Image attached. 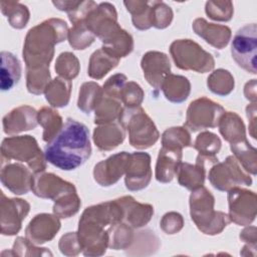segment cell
Wrapping results in <instances>:
<instances>
[{"label":"cell","mask_w":257,"mask_h":257,"mask_svg":"<svg viewBox=\"0 0 257 257\" xmlns=\"http://www.w3.org/2000/svg\"><path fill=\"white\" fill-rule=\"evenodd\" d=\"M90 154L91 146L87 126L70 117L44 149L45 161L63 171L80 167Z\"/></svg>","instance_id":"6da1fadb"},{"label":"cell","mask_w":257,"mask_h":257,"mask_svg":"<svg viewBox=\"0 0 257 257\" xmlns=\"http://www.w3.org/2000/svg\"><path fill=\"white\" fill-rule=\"evenodd\" d=\"M67 25L60 19H49L31 28L25 38L23 58L26 69L49 67L54 44L65 39Z\"/></svg>","instance_id":"7a4b0ae2"},{"label":"cell","mask_w":257,"mask_h":257,"mask_svg":"<svg viewBox=\"0 0 257 257\" xmlns=\"http://www.w3.org/2000/svg\"><path fill=\"white\" fill-rule=\"evenodd\" d=\"M214 197L206 188H199L190 197L191 217L197 227L205 234H218L230 222L222 212H214Z\"/></svg>","instance_id":"3957f363"},{"label":"cell","mask_w":257,"mask_h":257,"mask_svg":"<svg viewBox=\"0 0 257 257\" xmlns=\"http://www.w3.org/2000/svg\"><path fill=\"white\" fill-rule=\"evenodd\" d=\"M1 158L2 164L11 160L25 162L35 173L44 171L46 168L45 158L42 156L35 139L31 136L4 139L1 146Z\"/></svg>","instance_id":"277c9868"},{"label":"cell","mask_w":257,"mask_h":257,"mask_svg":"<svg viewBox=\"0 0 257 257\" xmlns=\"http://www.w3.org/2000/svg\"><path fill=\"white\" fill-rule=\"evenodd\" d=\"M120 124L130 133V143L138 149H146L153 146L159 139V133L152 119L144 109L128 107L119 116Z\"/></svg>","instance_id":"5b68a950"},{"label":"cell","mask_w":257,"mask_h":257,"mask_svg":"<svg viewBox=\"0 0 257 257\" xmlns=\"http://www.w3.org/2000/svg\"><path fill=\"white\" fill-rule=\"evenodd\" d=\"M170 50L176 65L182 69H192L204 73L214 67L212 55L190 39L174 41Z\"/></svg>","instance_id":"8992f818"},{"label":"cell","mask_w":257,"mask_h":257,"mask_svg":"<svg viewBox=\"0 0 257 257\" xmlns=\"http://www.w3.org/2000/svg\"><path fill=\"white\" fill-rule=\"evenodd\" d=\"M256 24H247L240 28L233 37L231 44L232 57L246 71L256 73Z\"/></svg>","instance_id":"52a82bcc"},{"label":"cell","mask_w":257,"mask_h":257,"mask_svg":"<svg viewBox=\"0 0 257 257\" xmlns=\"http://www.w3.org/2000/svg\"><path fill=\"white\" fill-rule=\"evenodd\" d=\"M224 113V108L218 103L206 97H202L191 102L188 108L186 125L193 132L207 127H215L219 124Z\"/></svg>","instance_id":"ba28073f"},{"label":"cell","mask_w":257,"mask_h":257,"mask_svg":"<svg viewBox=\"0 0 257 257\" xmlns=\"http://www.w3.org/2000/svg\"><path fill=\"white\" fill-rule=\"evenodd\" d=\"M29 204L22 199L7 198L1 192V234L14 235L19 232L22 220L29 212Z\"/></svg>","instance_id":"9c48e42d"},{"label":"cell","mask_w":257,"mask_h":257,"mask_svg":"<svg viewBox=\"0 0 257 257\" xmlns=\"http://www.w3.org/2000/svg\"><path fill=\"white\" fill-rule=\"evenodd\" d=\"M209 180L212 185L220 191H227L232 186L234 187L241 183L246 185L251 184V179L247 176H243L233 157H228L224 163L214 166L210 171Z\"/></svg>","instance_id":"30bf717a"},{"label":"cell","mask_w":257,"mask_h":257,"mask_svg":"<svg viewBox=\"0 0 257 257\" xmlns=\"http://www.w3.org/2000/svg\"><path fill=\"white\" fill-rule=\"evenodd\" d=\"M151 157L147 153H134L128 157L125 170V186L131 191L142 190L151 181Z\"/></svg>","instance_id":"8fae6325"},{"label":"cell","mask_w":257,"mask_h":257,"mask_svg":"<svg viewBox=\"0 0 257 257\" xmlns=\"http://www.w3.org/2000/svg\"><path fill=\"white\" fill-rule=\"evenodd\" d=\"M128 157L130 154L121 152L98 163L93 171L95 181L101 186L113 185L125 172Z\"/></svg>","instance_id":"7c38bea8"},{"label":"cell","mask_w":257,"mask_h":257,"mask_svg":"<svg viewBox=\"0 0 257 257\" xmlns=\"http://www.w3.org/2000/svg\"><path fill=\"white\" fill-rule=\"evenodd\" d=\"M32 173L22 165L7 164L1 169L2 184L16 195L26 194L32 189Z\"/></svg>","instance_id":"4fadbf2b"},{"label":"cell","mask_w":257,"mask_h":257,"mask_svg":"<svg viewBox=\"0 0 257 257\" xmlns=\"http://www.w3.org/2000/svg\"><path fill=\"white\" fill-rule=\"evenodd\" d=\"M31 190H33L36 196L49 199H55V197L60 199L68 194L66 192H75V188L72 184L62 181L53 174H40L35 176Z\"/></svg>","instance_id":"5bb4252c"},{"label":"cell","mask_w":257,"mask_h":257,"mask_svg":"<svg viewBox=\"0 0 257 257\" xmlns=\"http://www.w3.org/2000/svg\"><path fill=\"white\" fill-rule=\"evenodd\" d=\"M144 74L149 83L154 87L160 88L164 78L170 73L171 65L165 53L150 51L142 59Z\"/></svg>","instance_id":"9a60e30c"},{"label":"cell","mask_w":257,"mask_h":257,"mask_svg":"<svg viewBox=\"0 0 257 257\" xmlns=\"http://www.w3.org/2000/svg\"><path fill=\"white\" fill-rule=\"evenodd\" d=\"M59 228L60 222L57 217L50 214H40L29 223L26 228V237L31 242L41 244L51 240Z\"/></svg>","instance_id":"2e32d148"},{"label":"cell","mask_w":257,"mask_h":257,"mask_svg":"<svg viewBox=\"0 0 257 257\" xmlns=\"http://www.w3.org/2000/svg\"><path fill=\"white\" fill-rule=\"evenodd\" d=\"M37 112L30 106H20L3 117V128L6 135L33 130L37 125Z\"/></svg>","instance_id":"e0dca14e"},{"label":"cell","mask_w":257,"mask_h":257,"mask_svg":"<svg viewBox=\"0 0 257 257\" xmlns=\"http://www.w3.org/2000/svg\"><path fill=\"white\" fill-rule=\"evenodd\" d=\"M182 149L163 146L160 150L157 166L156 179L162 183L171 182L177 174L181 164Z\"/></svg>","instance_id":"ac0fdd59"},{"label":"cell","mask_w":257,"mask_h":257,"mask_svg":"<svg viewBox=\"0 0 257 257\" xmlns=\"http://www.w3.org/2000/svg\"><path fill=\"white\" fill-rule=\"evenodd\" d=\"M117 201L122 208V221L126 223L127 226L135 228L142 227L150 221L154 213L152 206L140 204L132 197H123Z\"/></svg>","instance_id":"d6986e66"},{"label":"cell","mask_w":257,"mask_h":257,"mask_svg":"<svg viewBox=\"0 0 257 257\" xmlns=\"http://www.w3.org/2000/svg\"><path fill=\"white\" fill-rule=\"evenodd\" d=\"M193 29L208 43L220 49L228 44L231 36V31L227 26L208 23L202 18L194 21Z\"/></svg>","instance_id":"ffe728a7"},{"label":"cell","mask_w":257,"mask_h":257,"mask_svg":"<svg viewBox=\"0 0 257 257\" xmlns=\"http://www.w3.org/2000/svg\"><path fill=\"white\" fill-rule=\"evenodd\" d=\"M204 159V156L199 155L195 166L188 163L180 164L177 173L181 186L186 187L189 190H196L203 186L205 179Z\"/></svg>","instance_id":"44dd1931"},{"label":"cell","mask_w":257,"mask_h":257,"mask_svg":"<svg viewBox=\"0 0 257 257\" xmlns=\"http://www.w3.org/2000/svg\"><path fill=\"white\" fill-rule=\"evenodd\" d=\"M21 77V64L18 58L8 51L1 52V90L6 91L17 84Z\"/></svg>","instance_id":"7402d4cb"},{"label":"cell","mask_w":257,"mask_h":257,"mask_svg":"<svg viewBox=\"0 0 257 257\" xmlns=\"http://www.w3.org/2000/svg\"><path fill=\"white\" fill-rule=\"evenodd\" d=\"M124 139L123 126L118 123L99 126L94 130L93 140L98 149L109 151L116 148Z\"/></svg>","instance_id":"603a6c76"},{"label":"cell","mask_w":257,"mask_h":257,"mask_svg":"<svg viewBox=\"0 0 257 257\" xmlns=\"http://www.w3.org/2000/svg\"><path fill=\"white\" fill-rule=\"evenodd\" d=\"M167 99L173 102L184 101L190 93L189 80L181 75L169 73L163 80L161 85Z\"/></svg>","instance_id":"cb8c5ba5"},{"label":"cell","mask_w":257,"mask_h":257,"mask_svg":"<svg viewBox=\"0 0 257 257\" xmlns=\"http://www.w3.org/2000/svg\"><path fill=\"white\" fill-rule=\"evenodd\" d=\"M118 57L102 47L90 57L88 74L92 78H101L118 63Z\"/></svg>","instance_id":"d4e9b609"},{"label":"cell","mask_w":257,"mask_h":257,"mask_svg":"<svg viewBox=\"0 0 257 257\" xmlns=\"http://www.w3.org/2000/svg\"><path fill=\"white\" fill-rule=\"evenodd\" d=\"M154 2L147 1H125L124 5L133 14V22L135 27L144 30L153 26V7Z\"/></svg>","instance_id":"484cf974"},{"label":"cell","mask_w":257,"mask_h":257,"mask_svg":"<svg viewBox=\"0 0 257 257\" xmlns=\"http://www.w3.org/2000/svg\"><path fill=\"white\" fill-rule=\"evenodd\" d=\"M71 83L69 80L61 79L59 77L50 81L45 89L47 101L56 107L65 106L69 100Z\"/></svg>","instance_id":"4316f807"},{"label":"cell","mask_w":257,"mask_h":257,"mask_svg":"<svg viewBox=\"0 0 257 257\" xmlns=\"http://www.w3.org/2000/svg\"><path fill=\"white\" fill-rule=\"evenodd\" d=\"M0 6L2 13L7 17L12 27L21 29L26 26L29 19V11L25 5L13 1H2Z\"/></svg>","instance_id":"83f0119b"},{"label":"cell","mask_w":257,"mask_h":257,"mask_svg":"<svg viewBox=\"0 0 257 257\" xmlns=\"http://www.w3.org/2000/svg\"><path fill=\"white\" fill-rule=\"evenodd\" d=\"M38 120L44 127L43 140L47 143L55 137L63 125L61 121L62 119L57 111L48 107H43L38 112Z\"/></svg>","instance_id":"f1b7e54d"},{"label":"cell","mask_w":257,"mask_h":257,"mask_svg":"<svg viewBox=\"0 0 257 257\" xmlns=\"http://www.w3.org/2000/svg\"><path fill=\"white\" fill-rule=\"evenodd\" d=\"M101 96V88L94 82L83 83L79 90V98L77 105L85 113H89L91 109L98 104Z\"/></svg>","instance_id":"f546056e"},{"label":"cell","mask_w":257,"mask_h":257,"mask_svg":"<svg viewBox=\"0 0 257 257\" xmlns=\"http://www.w3.org/2000/svg\"><path fill=\"white\" fill-rule=\"evenodd\" d=\"M208 87L219 95H227L234 87V79L228 70L218 69L208 77Z\"/></svg>","instance_id":"4dcf8cb0"},{"label":"cell","mask_w":257,"mask_h":257,"mask_svg":"<svg viewBox=\"0 0 257 257\" xmlns=\"http://www.w3.org/2000/svg\"><path fill=\"white\" fill-rule=\"evenodd\" d=\"M114 98H105L98 102L95 107V123H106L113 121L116 117L119 118L121 114V108L119 102L115 101Z\"/></svg>","instance_id":"1f68e13d"},{"label":"cell","mask_w":257,"mask_h":257,"mask_svg":"<svg viewBox=\"0 0 257 257\" xmlns=\"http://www.w3.org/2000/svg\"><path fill=\"white\" fill-rule=\"evenodd\" d=\"M26 78L28 91L34 94H40L45 91L47 85L50 82L49 67L27 69Z\"/></svg>","instance_id":"d6a6232c"},{"label":"cell","mask_w":257,"mask_h":257,"mask_svg":"<svg viewBox=\"0 0 257 257\" xmlns=\"http://www.w3.org/2000/svg\"><path fill=\"white\" fill-rule=\"evenodd\" d=\"M70 45L74 49H84L94 39V35L87 29L83 20L73 24V28L68 33Z\"/></svg>","instance_id":"836d02e7"},{"label":"cell","mask_w":257,"mask_h":257,"mask_svg":"<svg viewBox=\"0 0 257 257\" xmlns=\"http://www.w3.org/2000/svg\"><path fill=\"white\" fill-rule=\"evenodd\" d=\"M195 148L200 152V155L208 158H214V155L218 153L221 148V142L216 135L205 132L197 137Z\"/></svg>","instance_id":"e575fe53"},{"label":"cell","mask_w":257,"mask_h":257,"mask_svg":"<svg viewBox=\"0 0 257 257\" xmlns=\"http://www.w3.org/2000/svg\"><path fill=\"white\" fill-rule=\"evenodd\" d=\"M55 70L60 76L69 80L78 74V60L70 52L61 53L55 64Z\"/></svg>","instance_id":"d590c367"},{"label":"cell","mask_w":257,"mask_h":257,"mask_svg":"<svg viewBox=\"0 0 257 257\" xmlns=\"http://www.w3.org/2000/svg\"><path fill=\"white\" fill-rule=\"evenodd\" d=\"M163 146L172 148H183L188 147L191 144L189 133L183 127H171L167 130L162 139Z\"/></svg>","instance_id":"8d00e7d4"},{"label":"cell","mask_w":257,"mask_h":257,"mask_svg":"<svg viewBox=\"0 0 257 257\" xmlns=\"http://www.w3.org/2000/svg\"><path fill=\"white\" fill-rule=\"evenodd\" d=\"M231 2H214L209 1L206 3V13L207 15L214 19L220 21H227L231 19L233 9Z\"/></svg>","instance_id":"74e56055"},{"label":"cell","mask_w":257,"mask_h":257,"mask_svg":"<svg viewBox=\"0 0 257 257\" xmlns=\"http://www.w3.org/2000/svg\"><path fill=\"white\" fill-rule=\"evenodd\" d=\"M144 92L141 86L135 82H128L124 85L119 94V100L128 107H137L143 100Z\"/></svg>","instance_id":"f35d334b"},{"label":"cell","mask_w":257,"mask_h":257,"mask_svg":"<svg viewBox=\"0 0 257 257\" xmlns=\"http://www.w3.org/2000/svg\"><path fill=\"white\" fill-rule=\"evenodd\" d=\"M173 18L172 9L163 2L155 1L153 7L152 23L156 28H165L170 25Z\"/></svg>","instance_id":"ab89813d"},{"label":"cell","mask_w":257,"mask_h":257,"mask_svg":"<svg viewBox=\"0 0 257 257\" xmlns=\"http://www.w3.org/2000/svg\"><path fill=\"white\" fill-rule=\"evenodd\" d=\"M162 228L168 234H174L178 232L183 227V219L182 216L178 213H169L164 216L162 220Z\"/></svg>","instance_id":"60d3db41"}]
</instances>
